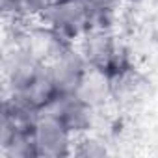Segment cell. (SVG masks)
I'll return each instance as SVG.
<instances>
[{"mask_svg": "<svg viewBox=\"0 0 158 158\" xmlns=\"http://www.w3.org/2000/svg\"><path fill=\"white\" fill-rule=\"evenodd\" d=\"M80 52L86 58L89 67L104 71L112 78L128 69V63L125 60V50L121 48V45L114 37L110 28L89 30L82 37Z\"/></svg>", "mask_w": 158, "mask_h": 158, "instance_id": "cell-1", "label": "cell"}, {"mask_svg": "<svg viewBox=\"0 0 158 158\" xmlns=\"http://www.w3.org/2000/svg\"><path fill=\"white\" fill-rule=\"evenodd\" d=\"M88 67L89 65H88L86 58L82 56L80 48L76 50L74 47H69L67 50H63L61 54L52 58L47 63V71H48L50 82H52L56 93L58 95L76 93Z\"/></svg>", "mask_w": 158, "mask_h": 158, "instance_id": "cell-5", "label": "cell"}, {"mask_svg": "<svg viewBox=\"0 0 158 158\" xmlns=\"http://www.w3.org/2000/svg\"><path fill=\"white\" fill-rule=\"evenodd\" d=\"M15 2H17V0H2V8H4V11H6V13H10V11H11V8L15 6Z\"/></svg>", "mask_w": 158, "mask_h": 158, "instance_id": "cell-7", "label": "cell"}, {"mask_svg": "<svg viewBox=\"0 0 158 158\" xmlns=\"http://www.w3.org/2000/svg\"><path fill=\"white\" fill-rule=\"evenodd\" d=\"M45 110L54 114L71 130V134L74 138L91 132V128L95 127V121H97V112H99L93 104H89L78 93L56 95L54 101Z\"/></svg>", "mask_w": 158, "mask_h": 158, "instance_id": "cell-4", "label": "cell"}, {"mask_svg": "<svg viewBox=\"0 0 158 158\" xmlns=\"http://www.w3.org/2000/svg\"><path fill=\"white\" fill-rule=\"evenodd\" d=\"M117 4H138V2H141V0H115Z\"/></svg>", "mask_w": 158, "mask_h": 158, "instance_id": "cell-8", "label": "cell"}, {"mask_svg": "<svg viewBox=\"0 0 158 158\" xmlns=\"http://www.w3.org/2000/svg\"><path fill=\"white\" fill-rule=\"evenodd\" d=\"M32 139L37 158H60L73 154L74 136L71 130L50 112L43 110L37 114L32 125Z\"/></svg>", "mask_w": 158, "mask_h": 158, "instance_id": "cell-2", "label": "cell"}, {"mask_svg": "<svg viewBox=\"0 0 158 158\" xmlns=\"http://www.w3.org/2000/svg\"><path fill=\"white\" fill-rule=\"evenodd\" d=\"M73 154H78V156H104V154H108V149H106V143L101 138L88 132V134L78 136L74 139Z\"/></svg>", "mask_w": 158, "mask_h": 158, "instance_id": "cell-6", "label": "cell"}, {"mask_svg": "<svg viewBox=\"0 0 158 158\" xmlns=\"http://www.w3.org/2000/svg\"><path fill=\"white\" fill-rule=\"evenodd\" d=\"M41 23L73 43L91 30V19L82 0H52Z\"/></svg>", "mask_w": 158, "mask_h": 158, "instance_id": "cell-3", "label": "cell"}]
</instances>
